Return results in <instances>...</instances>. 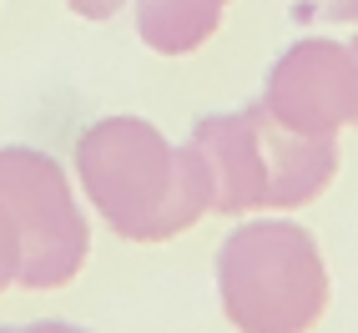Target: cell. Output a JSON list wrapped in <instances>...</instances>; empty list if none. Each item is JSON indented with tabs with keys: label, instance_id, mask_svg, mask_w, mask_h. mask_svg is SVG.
I'll use <instances>...</instances> for the list:
<instances>
[{
	"label": "cell",
	"instance_id": "obj_1",
	"mask_svg": "<svg viewBox=\"0 0 358 333\" xmlns=\"http://www.w3.org/2000/svg\"><path fill=\"white\" fill-rule=\"evenodd\" d=\"M76 182L127 243H166L212 212V166L141 116H101L76 141Z\"/></svg>",
	"mask_w": 358,
	"mask_h": 333
},
{
	"label": "cell",
	"instance_id": "obj_2",
	"mask_svg": "<svg viewBox=\"0 0 358 333\" xmlns=\"http://www.w3.org/2000/svg\"><path fill=\"white\" fill-rule=\"evenodd\" d=\"M192 147L212 166V212L222 218L303 207L338 172V136L288 132L262 101L192 122Z\"/></svg>",
	"mask_w": 358,
	"mask_h": 333
},
{
	"label": "cell",
	"instance_id": "obj_3",
	"mask_svg": "<svg viewBox=\"0 0 358 333\" xmlns=\"http://www.w3.org/2000/svg\"><path fill=\"white\" fill-rule=\"evenodd\" d=\"M217 298L237 333H308L328 313V263L313 232L252 218L217 248Z\"/></svg>",
	"mask_w": 358,
	"mask_h": 333
},
{
	"label": "cell",
	"instance_id": "obj_4",
	"mask_svg": "<svg viewBox=\"0 0 358 333\" xmlns=\"http://www.w3.org/2000/svg\"><path fill=\"white\" fill-rule=\"evenodd\" d=\"M0 207L20 232V288H66L86 268L91 227L66 166L41 147H0Z\"/></svg>",
	"mask_w": 358,
	"mask_h": 333
},
{
	"label": "cell",
	"instance_id": "obj_5",
	"mask_svg": "<svg viewBox=\"0 0 358 333\" xmlns=\"http://www.w3.org/2000/svg\"><path fill=\"white\" fill-rule=\"evenodd\" d=\"M262 106L288 132L303 136H338L358 122V56L353 45L308 36L293 41L262 81Z\"/></svg>",
	"mask_w": 358,
	"mask_h": 333
},
{
	"label": "cell",
	"instance_id": "obj_6",
	"mask_svg": "<svg viewBox=\"0 0 358 333\" xmlns=\"http://www.w3.org/2000/svg\"><path fill=\"white\" fill-rule=\"evenodd\" d=\"M232 0H136V36L157 56H187L207 45Z\"/></svg>",
	"mask_w": 358,
	"mask_h": 333
},
{
	"label": "cell",
	"instance_id": "obj_7",
	"mask_svg": "<svg viewBox=\"0 0 358 333\" xmlns=\"http://www.w3.org/2000/svg\"><path fill=\"white\" fill-rule=\"evenodd\" d=\"M20 278V232L10 222V212L0 207V293Z\"/></svg>",
	"mask_w": 358,
	"mask_h": 333
},
{
	"label": "cell",
	"instance_id": "obj_8",
	"mask_svg": "<svg viewBox=\"0 0 358 333\" xmlns=\"http://www.w3.org/2000/svg\"><path fill=\"white\" fill-rule=\"evenodd\" d=\"M298 15L303 20H333V26H343V20H358V0H298Z\"/></svg>",
	"mask_w": 358,
	"mask_h": 333
},
{
	"label": "cell",
	"instance_id": "obj_9",
	"mask_svg": "<svg viewBox=\"0 0 358 333\" xmlns=\"http://www.w3.org/2000/svg\"><path fill=\"white\" fill-rule=\"evenodd\" d=\"M66 6H71V10H76L81 20H111L116 10H122V6H127V0H66Z\"/></svg>",
	"mask_w": 358,
	"mask_h": 333
},
{
	"label": "cell",
	"instance_id": "obj_10",
	"mask_svg": "<svg viewBox=\"0 0 358 333\" xmlns=\"http://www.w3.org/2000/svg\"><path fill=\"white\" fill-rule=\"evenodd\" d=\"M10 333H86V328H71V323H31V328H10Z\"/></svg>",
	"mask_w": 358,
	"mask_h": 333
},
{
	"label": "cell",
	"instance_id": "obj_11",
	"mask_svg": "<svg viewBox=\"0 0 358 333\" xmlns=\"http://www.w3.org/2000/svg\"><path fill=\"white\" fill-rule=\"evenodd\" d=\"M348 45H353V56H358V36H353V41H348ZM353 127H358V122H353Z\"/></svg>",
	"mask_w": 358,
	"mask_h": 333
},
{
	"label": "cell",
	"instance_id": "obj_12",
	"mask_svg": "<svg viewBox=\"0 0 358 333\" xmlns=\"http://www.w3.org/2000/svg\"><path fill=\"white\" fill-rule=\"evenodd\" d=\"M0 333H10V328H0Z\"/></svg>",
	"mask_w": 358,
	"mask_h": 333
}]
</instances>
